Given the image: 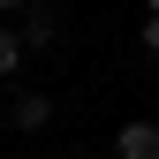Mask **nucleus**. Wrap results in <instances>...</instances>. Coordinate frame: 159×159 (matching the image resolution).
Listing matches in <instances>:
<instances>
[{"label":"nucleus","instance_id":"nucleus-1","mask_svg":"<svg viewBox=\"0 0 159 159\" xmlns=\"http://www.w3.org/2000/svg\"><path fill=\"white\" fill-rule=\"evenodd\" d=\"M114 152H121V159H159V121H121Z\"/></svg>","mask_w":159,"mask_h":159},{"label":"nucleus","instance_id":"nucleus-2","mask_svg":"<svg viewBox=\"0 0 159 159\" xmlns=\"http://www.w3.org/2000/svg\"><path fill=\"white\" fill-rule=\"evenodd\" d=\"M8 121H15V129H46V121H53V98H46V91H23V98L8 106Z\"/></svg>","mask_w":159,"mask_h":159},{"label":"nucleus","instance_id":"nucleus-3","mask_svg":"<svg viewBox=\"0 0 159 159\" xmlns=\"http://www.w3.org/2000/svg\"><path fill=\"white\" fill-rule=\"evenodd\" d=\"M53 30H61V15H53V8H30V30H23V46H46Z\"/></svg>","mask_w":159,"mask_h":159},{"label":"nucleus","instance_id":"nucleus-4","mask_svg":"<svg viewBox=\"0 0 159 159\" xmlns=\"http://www.w3.org/2000/svg\"><path fill=\"white\" fill-rule=\"evenodd\" d=\"M23 68V30H0V76Z\"/></svg>","mask_w":159,"mask_h":159},{"label":"nucleus","instance_id":"nucleus-5","mask_svg":"<svg viewBox=\"0 0 159 159\" xmlns=\"http://www.w3.org/2000/svg\"><path fill=\"white\" fill-rule=\"evenodd\" d=\"M144 53H159V15H152V23H144Z\"/></svg>","mask_w":159,"mask_h":159},{"label":"nucleus","instance_id":"nucleus-6","mask_svg":"<svg viewBox=\"0 0 159 159\" xmlns=\"http://www.w3.org/2000/svg\"><path fill=\"white\" fill-rule=\"evenodd\" d=\"M0 8H30V0H0Z\"/></svg>","mask_w":159,"mask_h":159},{"label":"nucleus","instance_id":"nucleus-7","mask_svg":"<svg viewBox=\"0 0 159 159\" xmlns=\"http://www.w3.org/2000/svg\"><path fill=\"white\" fill-rule=\"evenodd\" d=\"M152 15H159V0H152Z\"/></svg>","mask_w":159,"mask_h":159}]
</instances>
